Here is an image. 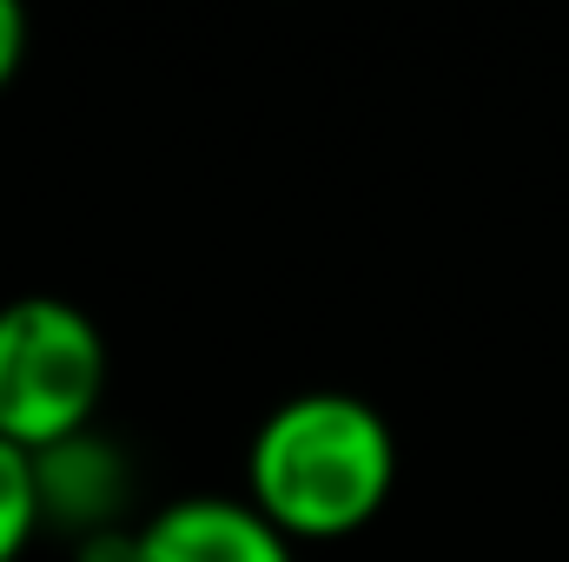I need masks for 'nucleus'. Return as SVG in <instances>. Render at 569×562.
Instances as JSON below:
<instances>
[{
    "label": "nucleus",
    "instance_id": "1",
    "mask_svg": "<svg viewBox=\"0 0 569 562\" xmlns=\"http://www.w3.org/2000/svg\"><path fill=\"white\" fill-rule=\"evenodd\" d=\"M398 490V436L358 391H298L246 443V503L291 543H345Z\"/></svg>",
    "mask_w": 569,
    "mask_h": 562
},
{
    "label": "nucleus",
    "instance_id": "2",
    "mask_svg": "<svg viewBox=\"0 0 569 562\" xmlns=\"http://www.w3.org/2000/svg\"><path fill=\"white\" fill-rule=\"evenodd\" d=\"M107 331L93 311L53 291H20L0 304V436L27 456L80 436L107 404Z\"/></svg>",
    "mask_w": 569,
    "mask_h": 562
},
{
    "label": "nucleus",
    "instance_id": "3",
    "mask_svg": "<svg viewBox=\"0 0 569 562\" xmlns=\"http://www.w3.org/2000/svg\"><path fill=\"white\" fill-rule=\"evenodd\" d=\"M33 496H40V530H60L67 543L100 536V530H127L133 523V463L93 423V430L33 456Z\"/></svg>",
    "mask_w": 569,
    "mask_h": 562
},
{
    "label": "nucleus",
    "instance_id": "4",
    "mask_svg": "<svg viewBox=\"0 0 569 562\" xmlns=\"http://www.w3.org/2000/svg\"><path fill=\"white\" fill-rule=\"evenodd\" d=\"M140 562H298V543L246 496L199 490L140 516Z\"/></svg>",
    "mask_w": 569,
    "mask_h": 562
},
{
    "label": "nucleus",
    "instance_id": "5",
    "mask_svg": "<svg viewBox=\"0 0 569 562\" xmlns=\"http://www.w3.org/2000/svg\"><path fill=\"white\" fill-rule=\"evenodd\" d=\"M40 536V496H33V456L0 436V562H20Z\"/></svg>",
    "mask_w": 569,
    "mask_h": 562
},
{
    "label": "nucleus",
    "instance_id": "6",
    "mask_svg": "<svg viewBox=\"0 0 569 562\" xmlns=\"http://www.w3.org/2000/svg\"><path fill=\"white\" fill-rule=\"evenodd\" d=\"M67 550H73V562H140V523L80 536V543H67Z\"/></svg>",
    "mask_w": 569,
    "mask_h": 562
},
{
    "label": "nucleus",
    "instance_id": "7",
    "mask_svg": "<svg viewBox=\"0 0 569 562\" xmlns=\"http://www.w3.org/2000/svg\"><path fill=\"white\" fill-rule=\"evenodd\" d=\"M20 60H27V13H20L13 0H0V93L13 87Z\"/></svg>",
    "mask_w": 569,
    "mask_h": 562
}]
</instances>
